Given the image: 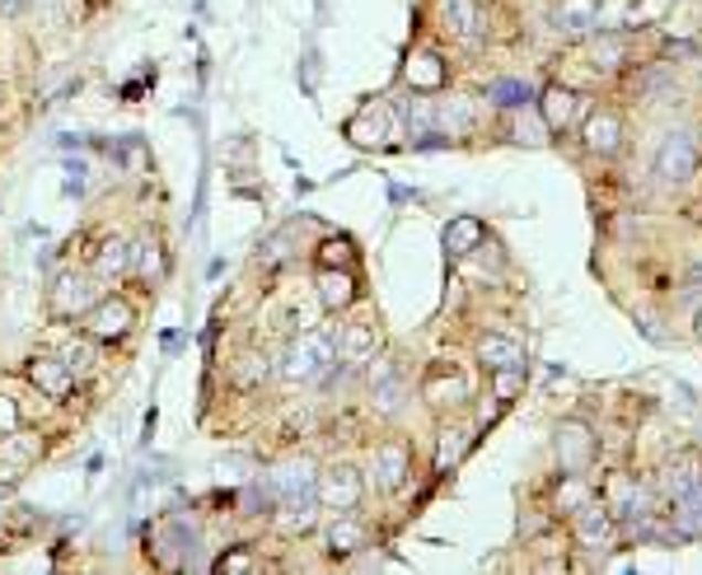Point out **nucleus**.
I'll return each instance as SVG.
<instances>
[{
  "instance_id": "obj_41",
  "label": "nucleus",
  "mask_w": 702,
  "mask_h": 575,
  "mask_svg": "<svg viewBox=\"0 0 702 575\" xmlns=\"http://www.w3.org/2000/svg\"><path fill=\"white\" fill-rule=\"evenodd\" d=\"M10 430H19V407H14V398L0 393V435H10Z\"/></svg>"
},
{
  "instance_id": "obj_12",
  "label": "nucleus",
  "mask_w": 702,
  "mask_h": 575,
  "mask_svg": "<svg viewBox=\"0 0 702 575\" xmlns=\"http://www.w3.org/2000/svg\"><path fill=\"white\" fill-rule=\"evenodd\" d=\"M553 29H557V33H567V38L595 33V29H599V6H595V0H557Z\"/></svg>"
},
{
  "instance_id": "obj_2",
  "label": "nucleus",
  "mask_w": 702,
  "mask_h": 575,
  "mask_svg": "<svg viewBox=\"0 0 702 575\" xmlns=\"http://www.w3.org/2000/svg\"><path fill=\"white\" fill-rule=\"evenodd\" d=\"M361 496H365V482H361V472L351 468V464L323 468V472H319V482H315V501H319L323 510H333V514L357 510V505H361Z\"/></svg>"
},
{
  "instance_id": "obj_17",
  "label": "nucleus",
  "mask_w": 702,
  "mask_h": 575,
  "mask_svg": "<svg viewBox=\"0 0 702 575\" xmlns=\"http://www.w3.org/2000/svg\"><path fill=\"white\" fill-rule=\"evenodd\" d=\"M127 271H131V244H123V239L99 244V253H94V276H99V281H123Z\"/></svg>"
},
{
  "instance_id": "obj_35",
  "label": "nucleus",
  "mask_w": 702,
  "mask_h": 575,
  "mask_svg": "<svg viewBox=\"0 0 702 575\" xmlns=\"http://www.w3.org/2000/svg\"><path fill=\"white\" fill-rule=\"evenodd\" d=\"M440 127H450V136L464 131V127H474V108H468V98H445V104H440Z\"/></svg>"
},
{
  "instance_id": "obj_33",
  "label": "nucleus",
  "mask_w": 702,
  "mask_h": 575,
  "mask_svg": "<svg viewBox=\"0 0 702 575\" xmlns=\"http://www.w3.org/2000/svg\"><path fill=\"white\" fill-rule=\"evenodd\" d=\"M272 505H277V496H272L267 478H263V482H248V487L240 491V514H267Z\"/></svg>"
},
{
  "instance_id": "obj_43",
  "label": "nucleus",
  "mask_w": 702,
  "mask_h": 575,
  "mask_svg": "<svg viewBox=\"0 0 702 575\" xmlns=\"http://www.w3.org/2000/svg\"><path fill=\"white\" fill-rule=\"evenodd\" d=\"M216 571H253V557L248 552H230V557L216 562Z\"/></svg>"
},
{
  "instance_id": "obj_26",
  "label": "nucleus",
  "mask_w": 702,
  "mask_h": 575,
  "mask_svg": "<svg viewBox=\"0 0 702 575\" xmlns=\"http://www.w3.org/2000/svg\"><path fill=\"white\" fill-rule=\"evenodd\" d=\"M468 440H474V435L468 430H440V445H436V472H450L459 459H464V449H468Z\"/></svg>"
},
{
  "instance_id": "obj_4",
  "label": "nucleus",
  "mask_w": 702,
  "mask_h": 575,
  "mask_svg": "<svg viewBox=\"0 0 702 575\" xmlns=\"http://www.w3.org/2000/svg\"><path fill=\"white\" fill-rule=\"evenodd\" d=\"M315 482H319V464L309 454H290V459H281L267 472V487L277 501H305V496H315Z\"/></svg>"
},
{
  "instance_id": "obj_31",
  "label": "nucleus",
  "mask_w": 702,
  "mask_h": 575,
  "mask_svg": "<svg viewBox=\"0 0 702 575\" xmlns=\"http://www.w3.org/2000/svg\"><path fill=\"white\" fill-rule=\"evenodd\" d=\"M487 98L501 108H520V104H530V85L524 81H492L487 85Z\"/></svg>"
},
{
  "instance_id": "obj_44",
  "label": "nucleus",
  "mask_w": 702,
  "mask_h": 575,
  "mask_svg": "<svg viewBox=\"0 0 702 575\" xmlns=\"http://www.w3.org/2000/svg\"><path fill=\"white\" fill-rule=\"evenodd\" d=\"M29 10V0H0V19H19Z\"/></svg>"
},
{
  "instance_id": "obj_13",
  "label": "nucleus",
  "mask_w": 702,
  "mask_h": 575,
  "mask_svg": "<svg viewBox=\"0 0 702 575\" xmlns=\"http://www.w3.org/2000/svg\"><path fill=\"white\" fill-rule=\"evenodd\" d=\"M315 286H319V305L328 313H338V309H347L351 300H357V281H351L347 267H323Z\"/></svg>"
},
{
  "instance_id": "obj_20",
  "label": "nucleus",
  "mask_w": 702,
  "mask_h": 575,
  "mask_svg": "<svg viewBox=\"0 0 702 575\" xmlns=\"http://www.w3.org/2000/svg\"><path fill=\"white\" fill-rule=\"evenodd\" d=\"M422 398L432 407H459L468 398V384L459 380V374H432V380L422 384Z\"/></svg>"
},
{
  "instance_id": "obj_34",
  "label": "nucleus",
  "mask_w": 702,
  "mask_h": 575,
  "mask_svg": "<svg viewBox=\"0 0 702 575\" xmlns=\"http://www.w3.org/2000/svg\"><path fill=\"white\" fill-rule=\"evenodd\" d=\"M698 482H702V472H698L689 459H679V464L666 468V491H670V496H684V491H693Z\"/></svg>"
},
{
  "instance_id": "obj_1",
  "label": "nucleus",
  "mask_w": 702,
  "mask_h": 575,
  "mask_svg": "<svg viewBox=\"0 0 702 575\" xmlns=\"http://www.w3.org/2000/svg\"><path fill=\"white\" fill-rule=\"evenodd\" d=\"M338 361V342L328 332H300L296 342L281 351V374L290 384H309Z\"/></svg>"
},
{
  "instance_id": "obj_30",
  "label": "nucleus",
  "mask_w": 702,
  "mask_h": 575,
  "mask_svg": "<svg viewBox=\"0 0 702 575\" xmlns=\"http://www.w3.org/2000/svg\"><path fill=\"white\" fill-rule=\"evenodd\" d=\"M585 501H591V491H585V472H567V482L557 487V510L562 514H576Z\"/></svg>"
},
{
  "instance_id": "obj_21",
  "label": "nucleus",
  "mask_w": 702,
  "mask_h": 575,
  "mask_svg": "<svg viewBox=\"0 0 702 575\" xmlns=\"http://www.w3.org/2000/svg\"><path fill=\"white\" fill-rule=\"evenodd\" d=\"M407 85H413L417 94H426V89H440L445 85V66H440V56L436 52H417L413 62H407Z\"/></svg>"
},
{
  "instance_id": "obj_37",
  "label": "nucleus",
  "mask_w": 702,
  "mask_h": 575,
  "mask_svg": "<svg viewBox=\"0 0 702 575\" xmlns=\"http://www.w3.org/2000/svg\"><path fill=\"white\" fill-rule=\"evenodd\" d=\"M497 374V398L501 403H511L515 393H520V380H524V365H515V370H492Z\"/></svg>"
},
{
  "instance_id": "obj_18",
  "label": "nucleus",
  "mask_w": 702,
  "mask_h": 575,
  "mask_svg": "<svg viewBox=\"0 0 702 575\" xmlns=\"http://www.w3.org/2000/svg\"><path fill=\"white\" fill-rule=\"evenodd\" d=\"M482 239H487V230H482L478 215H459V221L445 225V248H450L455 257H468L474 248H482Z\"/></svg>"
},
{
  "instance_id": "obj_16",
  "label": "nucleus",
  "mask_w": 702,
  "mask_h": 575,
  "mask_svg": "<svg viewBox=\"0 0 702 575\" xmlns=\"http://www.w3.org/2000/svg\"><path fill=\"white\" fill-rule=\"evenodd\" d=\"M323 543H328V557H351V552L365 547V524H357L351 514H338V520L328 524Z\"/></svg>"
},
{
  "instance_id": "obj_19",
  "label": "nucleus",
  "mask_w": 702,
  "mask_h": 575,
  "mask_svg": "<svg viewBox=\"0 0 702 575\" xmlns=\"http://www.w3.org/2000/svg\"><path fill=\"white\" fill-rule=\"evenodd\" d=\"M674 533L679 539H702V482L684 496H674Z\"/></svg>"
},
{
  "instance_id": "obj_38",
  "label": "nucleus",
  "mask_w": 702,
  "mask_h": 575,
  "mask_svg": "<svg viewBox=\"0 0 702 575\" xmlns=\"http://www.w3.org/2000/svg\"><path fill=\"white\" fill-rule=\"evenodd\" d=\"M85 188H89V164L85 160H66V192L81 196Z\"/></svg>"
},
{
  "instance_id": "obj_11",
  "label": "nucleus",
  "mask_w": 702,
  "mask_h": 575,
  "mask_svg": "<svg viewBox=\"0 0 702 575\" xmlns=\"http://www.w3.org/2000/svg\"><path fill=\"white\" fill-rule=\"evenodd\" d=\"M407 472H413V454H407L403 440H389V445L375 449V478H380L384 491H403Z\"/></svg>"
},
{
  "instance_id": "obj_22",
  "label": "nucleus",
  "mask_w": 702,
  "mask_h": 575,
  "mask_svg": "<svg viewBox=\"0 0 702 575\" xmlns=\"http://www.w3.org/2000/svg\"><path fill=\"white\" fill-rule=\"evenodd\" d=\"M440 19L459 38H478V0H440Z\"/></svg>"
},
{
  "instance_id": "obj_27",
  "label": "nucleus",
  "mask_w": 702,
  "mask_h": 575,
  "mask_svg": "<svg viewBox=\"0 0 702 575\" xmlns=\"http://www.w3.org/2000/svg\"><path fill=\"white\" fill-rule=\"evenodd\" d=\"M591 56H595V66H599V71H618V66H623V56H628V38L604 33V38H595Z\"/></svg>"
},
{
  "instance_id": "obj_32",
  "label": "nucleus",
  "mask_w": 702,
  "mask_h": 575,
  "mask_svg": "<svg viewBox=\"0 0 702 575\" xmlns=\"http://www.w3.org/2000/svg\"><path fill=\"white\" fill-rule=\"evenodd\" d=\"M0 459H6V464L19 472V468H29V464L38 459V445H33V440H19V435L10 430L6 440H0Z\"/></svg>"
},
{
  "instance_id": "obj_28",
  "label": "nucleus",
  "mask_w": 702,
  "mask_h": 575,
  "mask_svg": "<svg viewBox=\"0 0 702 575\" xmlns=\"http://www.w3.org/2000/svg\"><path fill=\"white\" fill-rule=\"evenodd\" d=\"M347 136H351V141H361V146L380 141V136H384V113H375V108H361V113L347 123Z\"/></svg>"
},
{
  "instance_id": "obj_25",
  "label": "nucleus",
  "mask_w": 702,
  "mask_h": 575,
  "mask_svg": "<svg viewBox=\"0 0 702 575\" xmlns=\"http://www.w3.org/2000/svg\"><path fill=\"white\" fill-rule=\"evenodd\" d=\"M131 267L146 276V281H160L164 276V248H160V239H141L131 248Z\"/></svg>"
},
{
  "instance_id": "obj_29",
  "label": "nucleus",
  "mask_w": 702,
  "mask_h": 575,
  "mask_svg": "<svg viewBox=\"0 0 702 575\" xmlns=\"http://www.w3.org/2000/svg\"><path fill=\"white\" fill-rule=\"evenodd\" d=\"M375 407H380L384 416H394V412L403 407V384H398V374H389V370L375 374Z\"/></svg>"
},
{
  "instance_id": "obj_42",
  "label": "nucleus",
  "mask_w": 702,
  "mask_h": 575,
  "mask_svg": "<svg viewBox=\"0 0 702 575\" xmlns=\"http://www.w3.org/2000/svg\"><path fill=\"white\" fill-rule=\"evenodd\" d=\"M248 468H253L248 459H221V464H216L221 478H248Z\"/></svg>"
},
{
  "instance_id": "obj_8",
  "label": "nucleus",
  "mask_w": 702,
  "mask_h": 575,
  "mask_svg": "<svg viewBox=\"0 0 702 575\" xmlns=\"http://www.w3.org/2000/svg\"><path fill=\"white\" fill-rule=\"evenodd\" d=\"M94 305V286H89V276L81 271H62L52 281V313L56 319H75V313H85Z\"/></svg>"
},
{
  "instance_id": "obj_40",
  "label": "nucleus",
  "mask_w": 702,
  "mask_h": 575,
  "mask_svg": "<svg viewBox=\"0 0 702 575\" xmlns=\"http://www.w3.org/2000/svg\"><path fill=\"white\" fill-rule=\"evenodd\" d=\"M244 370H240V380L244 384H258V380H267V374H272V365H267V355H244Z\"/></svg>"
},
{
  "instance_id": "obj_6",
  "label": "nucleus",
  "mask_w": 702,
  "mask_h": 575,
  "mask_svg": "<svg viewBox=\"0 0 702 575\" xmlns=\"http://www.w3.org/2000/svg\"><path fill=\"white\" fill-rule=\"evenodd\" d=\"M576 539L585 552H614L618 547V514L604 501H585L576 510Z\"/></svg>"
},
{
  "instance_id": "obj_10",
  "label": "nucleus",
  "mask_w": 702,
  "mask_h": 575,
  "mask_svg": "<svg viewBox=\"0 0 702 575\" xmlns=\"http://www.w3.org/2000/svg\"><path fill=\"white\" fill-rule=\"evenodd\" d=\"M581 136H585V150L591 155H614L623 146V117L614 108H599V113L585 117Z\"/></svg>"
},
{
  "instance_id": "obj_14",
  "label": "nucleus",
  "mask_w": 702,
  "mask_h": 575,
  "mask_svg": "<svg viewBox=\"0 0 702 575\" xmlns=\"http://www.w3.org/2000/svg\"><path fill=\"white\" fill-rule=\"evenodd\" d=\"M478 361H482V370H515V365H524V347L515 342V337L487 332L478 342Z\"/></svg>"
},
{
  "instance_id": "obj_45",
  "label": "nucleus",
  "mask_w": 702,
  "mask_h": 575,
  "mask_svg": "<svg viewBox=\"0 0 702 575\" xmlns=\"http://www.w3.org/2000/svg\"><path fill=\"white\" fill-rule=\"evenodd\" d=\"M693 337L702 342V305H698V313H693Z\"/></svg>"
},
{
  "instance_id": "obj_23",
  "label": "nucleus",
  "mask_w": 702,
  "mask_h": 575,
  "mask_svg": "<svg viewBox=\"0 0 702 575\" xmlns=\"http://www.w3.org/2000/svg\"><path fill=\"white\" fill-rule=\"evenodd\" d=\"M338 351H342V361H351V365L370 361V351H375V323H347Z\"/></svg>"
},
{
  "instance_id": "obj_15",
  "label": "nucleus",
  "mask_w": 702,
  "mask_h": 575,
  "mask_svg": "<svg viewBox=\"0 0 702 575\" xmlns=\"http://www.w3.org/2000/svg\"><path fill=\"white\" fill-rule=\"evenodd\" d=\"M539 113H543V127L549 131H567L572 113H576V94L567 85H549L539 94Z\"/></svg>"
},
{
  "instance_id": "obj_36",
  "label": "nucleus",
  "mask_w": 702,
  "mask_h": 575,
  "mask_svg": "<svg viewBox=\"0 0 702 575\" xmlns=\"http://www.w3.org/2000/svg\"><path fill=\"white\" fill-rule=\"evenodd\" d=\"M62 361H66V370L81 380V374H89L94 370V347L89 342H66L62 347Z\"/></svg>"
},
{
  "instance_id": "obj_24",
  "label": "nucleus",
  "mask_w": 702,
  "mask_h": 575,
  "mask_svg": "<svg viewBox=\"0 0 702 575\" xmlns=\"http://www.w3.org/2000/svg\"><path fill=\"white\" fill-rule=\"evenodd\" d=\"M319 520V501L315 496H305V501H281V514H277V524L286 533H309Z\"/></svg>"
},
{
  "instance_id": "obj_39",
  "label": "nucleus",
  "mask_w": 702,
  "mask_h": 575,
  "mask_svg": "<svg viewBox=\"0 0 702 575\" xmlns=\"http://www.w3.org/2000/svg\"><path fill=\"white\" fill-rule=\"evenodd\" d=\"M351 263V244L347 239H328L323 244V267H347Z\"/></svg>"
},
{
  "instance_id": "obj_5",
  "label": "nucleus",
  "mask_w": 702,
  "mask_h": 575,
  "mask_svg": "<svg viewBox=\"0 0 702 575\" xmlns=\"http://www.w3.org/2000/svg\"><path fill=\"white\" fill-rule=\"evenodd\" d=\"M81 323H85V332L94 337V342H123V337L131 332V323H136V313H131L127 300L108 295V300H94V305L81 313Z\"/></svg>"
},
{
  "instance_id": "obj_7",
  "label": "nucleus",
  "mask_w": 702,
  "mask_h": 575,
  "mask_svg": "<svg viewBox=\"0 0 702 575\" xmlns=\"http://www.w3.org/2000/svg\"><path fill=\"white\" fill-rule=\"evenodd\" d=\"M553 454L562 472H585L595 464V435L585 422H557L553 430Z\"/></svg>"
},
{
  "instance_id": "obj_3",
  "label": "nucleus",
  "mask_w": 702,
  "mask_h": 575,
  "mask_svg": "<svg viewBox=\"0 0 702 575\" xmlns=\"http://www.w3.org/2000/svg\"><path fill=\"white\" fill-rule=\"evenodd\" d=\"M698 141H693V131H670L666 141H660V150H656V178L660 183H670V188H679V183H689V178L698 173Z\"/></svg>"
},
{
  "instance_id": "obj_9",
  "label": "nucleus",
  "mask_w": 702,
  "mask_h": 575,
  "mask_svg": "<svg viewBox=\"0 0 702 575\" xmlns=\"http://www.w3.org/2000/svg\"><path fill=\"white\" fill-rule=\"evenodd\" d=\"M29 380H33V388L38 393H47V398H71V388H75V374L66 370V361L62 355H33L29 361Z\"/></svg>"
}]
</instances>
